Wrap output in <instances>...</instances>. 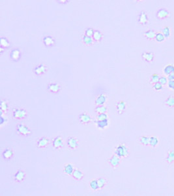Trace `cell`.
Masks as SVG:
<instances>
[{"label": "cell", "mask_w": 174, "mask_h": 196, "mask_svg": "<svg viewBox=\"0 0 174 196\" xmlns=\"http://www.w3.org/2000/svg\"><path fill=\"white\" fill-rule=\"evenodd\" d=\"M95 111L97 113V115L102 114V113H106L107 108L104 105L97 106L95 109Z\"/></svg>", "instance_id": "30"}, {"label": "cell", "mask_w": 174, "mask_h": 196, "mask_svg": "<svg viewBox=\"0 0 174 196\" xmlns=\"http://www.w3.org/2000/svg\"><path fill=\"white\" fill-rule=\"evenodd\" d=\"M42 42L46 47L50 48L55 45V39L51 35H46L42 39Z\"/></svg>", "instance_id": "9"}, {"label": "cell", "mask_w": 174, "mask_h": 196, "mask_svg": "<svg viewBox=\"0 0 174 196\" xmlns=\"http://www.w3.org/2000/svg\"><path fill=\"white\" fill-rule=\"evenodd\" d=\"M159 79H160V76L159 75V74L153 73L151 75V76L150 82L153 84H155V83H157V82H159Z\"/></svg>", "instance_id": "33"}, {"label": "cell", "mask_w": 174, "mask_h": 196, "mask_svg": "<svg viewBox=\"0 0 174 196\" xmlns=\"http://www.w3.org/2000/svg\"><path fill=\"white\" fill-rule=\"evenodd\" d=\"M106 96L103 94L99 95L98 97H97L95 99V105L96 106H102L104 105V104L106 101Z\"/></svg>", "instance_id": "19"}, {"label": "cell", "mask_w": 174, "mask_h": 196, "mask_svg": "<svg viewBox=\"0 0 174 196\" xmlns=\"http://www.w3.org/2000/svg\"><path fill=\"white\" fill-rule=\"evenodd\" d=\"M159 139L156 137L152 136L149 139V145L152 147H155L159 144Z\"/></svg>", "instance_id": "31"}, {"label": "cell", "mask_w": 174, "mask_h": 196, "mask_svg": "<svg viewBox=\"0 0 174 196\" xmlns=\"http://www.w3.org/2000/svg\"><path fill=\"white\" fill-rule=\"evenodd\" d=\"M79 145L78 139L74 137H70L67 140V146L70 150H75Z\"/></svg>", "instance_id": "13"}, {"label": "cell", "mask_w": 174, "mask_h": 196, "mask_svg": "<svg viewBox=\"0 0 174 196\" xmlns=\"http://www.w3.org/2000/svg\"><path fill=\"white\" fill-rule=\"evenodd\" d=\"M170 16V12L166 8H161L157 10L156 13V17L159 20H164Z\"/></svg>", "instance_id": "8"}, {"label": "cell", "mask_w": 174, "mask_h": 196, "mask_svg": "<svg viewBox=\"0 0 174 196\" xmlns=\"http://www.w3.org/2000/svg\"><path fill=\"white\" fill-rule=\"evenodd\" d=\"M129 152L128 148L124 145V144H119V145L117 147V149L115 151V154L118 156L119 158H125L129 155Z\"/></svg>", "instance_id": "3"}, {"label": "cell", "mask_w": 174, "mask_h": 196, "mask_svg": "<svg viewBox=\"0 0 174 196\" xmlns=\"http://www.w3.org/2000/svg\"><path fill=\"white\" fill-rule=\"evenodd\" d=\"M75 171L73 166L70 163H67L64 166V173L68 175H72Z\"/></svg>", "instance_id": "24"}, {"label": "cell", "mask_w": 174, "mask_h": 196, "mask_svg": "<svg viewBox=\"0 0 174 196\" xmlns=\"http://www.w3.org/2000/svg\"><path fill=\"white\" fill-rule=\"evenodd\" d=\"M52 145L54 149L58 150H60L63 147L64 143L61 136H58V137L54 139L52 141Z\"/></svg>", "instance_id": "11"}, {"label": "cell", "mask_w": 174, "mask_h": 196, "mask_svg": "<svg viewBox=\"0 0 174 196\" xmlns=\"http://www.w3.org/2000/svg\"><path fill=\"white\" fill-rule=\"evenodd\" d=\"M156 33L155 32V30H149L144 33V35L148 40H153V39L155 38Z\"/></svg>", "instance_id": "20"}, {"label": "cell", "mask_w": 174, "mask_h": 196, "mask_svg": "<svg viewBox=\"0 0 174 196\" xmlns=\"http://www.w3.org/2000/svg\"><path fill=\"white\" fill-rule=\"evenodd\" d=\"M0 49H1V50H0V53H1V54H3V53H4V51H5V49H3V48H2V47H1V48H0Z\"/></svg>", "instance_id": "46"}, {"label": "cell", "mask_w": 174, "mask_h": 196, "mask_svg": "<svg viewBox=\"0 0 174 196\" xmlns=\"http://www.w3.org/2000/svg\"><path fill=\"white\" fill-rule=\"evenodd\" d=\"M108 119V116L106 113H102V114H99L97 115V121H102V120H105Z\"/></svg>", "instance_id": "40"}, {"label": "cell", "mask_w": 174, "mask_h": 196, "mask_svg": "<svg viewBox=\"0 0 174 196\" xmlns=\"http://www.w3.org/2000/svg\"><path fill=\"white\" fill-rule=\"evenodd\" d=\"M16 132L19 135L23 136V137H28L32 134V132L30 129V127L23 124H18L17 125Z\"/></svg>", "instance_id": "2"}, {"label": "cell", "mask_w": 174, "mask_h": 196, "mask_svg": "<svg viewBox=\"0 0 174 196\" xmlns=\"http://www.w3.org/2000/svg\"><path fill=\"white\" fill-rule=\"evenodd\" d=\"M82 42H84V44L87 45V46H91V45H93L94 42V41L92 38H90V37H88L85 35L82 36Z\"/></svg>", "instance_id": "25"}, {"label": "cell", "mask_w": 174, "mask_h": 196, "mask_svg": "<svg viewBox=\"0 0 174 196\" xmlns=\"http://www.w3.org/2000/svg\"><path fill=\"white\" fill-rule=\"evenodd\" d=\"M46 71H47V67L43 64H40L37 65L33 69V73L35 74L36 76H38L44 75V74L46 73Z\"/></svg>", "instance_id": "5"}, {"label": "cell", "mask_w": 174, "mask_h": 196, "mask_svg": "<svg viewBox=\"0 0 174 196\" xmlns=\"http://www.w3.org/2000/svg\"><path fill=\"white\" fill-rule=\"evenodd\" d=\"M165 37L164 35H163V33H162V32H159L156 33V36H155V39L156 40V41H157V42H162V41H164L165 40Z\"/></svg>", "instance_id": "35"}, {"label": "cell", "mask_w": 174, "mask_h": 196, "mask_svg": "<svg viewBox=\"0 0 174 196\" xmlns=\"http://www.w3.org/2000/svg\"><path fill=\"white\" fill-rule=\"evenodd\" d=\"M159 82H160V83H161L162 85V86H163V85L166 84L168 83V78L166 77L165 76H160Z\"/></svg>", "instance_id": "41"}, {"label": "cell", "mask_w": 174, "mask_h": 196, "mask_svg": "<svg viewBox=\"0 0 174 196\" xmlns=\"http://www.w3.org/2000/svg\"><path fill=\"white\" fill-rule=\"evenodd\" d=\"M168 79L169 81H173L174 80V73H171L170 75L168 76Z\"/></svg>", "instance_id": "44"}, {"label": "cell", "mask_w": 174, "mask_h": 196, "mask_svg": "<svg viewBox=\"0 0 174 196\" xmlns=\"http://www.w3.org/2000/svg\"><path fill=\"white\" fill-rule=\"evenodd\" d=\"M27 111L23 108L16 107L13 110L12 115L13 118L16 120H23L27 118Z\"/></svg>", "instance_id": "1"}, {"label": "cell", "mask_w": 174, "mask_h": 196, "mask_svg": "<svg viewBox=\"0 0 174 196\" xmlns=\"http://www.w3.org/2000/svg\"><path fill=\"white\" fill-rule=\"evenodd\" d=\"M57 2L58 3V4H67V3L69 2V1H67V0H65V1H57Z\"/></svg>", "instance_id": "45"}, {"label": "cell", "mask_w": 174, "mask_h": 196, "mask_svg": "<svg viewBox=\"0 0 174 196\" xmlns=\"http://www.w3.org/2000/svg\"><path fill=\"white\" fill-rule=\"evenodd\" d=\"M138 23L142 25H145L148 24L149 22V18H148L147 14L144 11H141L138 16Z\"/></svg>", "instance_id": "7"}, {"label": "cell", "mask_w": 174, "mask_h": 196, "mask_svg": "<svg viewBox=\"0 0 174 196\" xmlns=\"http://www.w3.org/2000/svg\"><path fill=\"white\" fill-rule=\"evenodd\" d=\"M61 85L58 82H50L47 85V90L53 94H57L61 91Z\"/></svg>", "instance_id": "4"}, {"label": "cell", "mask_w": 174, "mask_h": 196, "mask_svg": "<svg viewBox=\"0 0 174 196\" xmlns=\"http://www.w3.org/2000/svg\"><path fill=\"white\" fill-rule=\"evenodd\" d=\"M153 88L155 89L156 91H159L162 90V85L160 83V82H157V83H155V84H153Z\"/></svg>", "instance_id": "42"}, {"label": "cell", "mask_w": 174, "mask_h": 196, "mask_svg": "<svg viewBox=\"0 0 174 196\" xmlns=\"http://www.w3.org/2000/svg\"><path fill=\"white\" fill-rule=\"evenodd\" d=\"M73 177L76 180H81L84 178V173L78 169H76L73 173Z\"/></svg>", "instance_id": "21"}, {"label": "cell", "mask_w": 174, "mask_h": 196, "mask_svg": "<svg viewBox=\"0 0 174 196\" xmlns=\"http://www.w3.org/2000/svg\"><path fill=\"white\" fill-rule=\"evenodd\" d=\"M162 33L164 35L165 38H169L171 35V30L169 26H164L162 28Z\"/></svg>", "instance_id": "34"}, {"label": "cell", "mask_w": 174, "mask_h": 196, "mask_svg": "<svg viewBox=\"0 0 174 196\" xmlns=\"http://www.w3.org/2000/svg\"><path fill=\"white\" fill-rule=\"evenodd\" d=\"M164 73L166 75H169L171 73H174V65L173 64H168L164 68Z\"/></svg>", "instance_id": "26"}, {"label": "cell", "mask_w": 174, "mask_h": 196, "mask_svg": "<svg viewBox=\"0 0 174 196\" xmlns=\"http://www.w3.org/2000/svg\"><path fill=\"white\" fill-rule=\"evenodd\" d=\"M97 126L99 127V128L101 129H104L108 126V120H102V121H97Z\"/></svg>", "instance_id": "29"}, {"label": "cell", "mask_w": 174, "mask_h": 196, "mask_svg": "<svg viewBox=\"0 0 174 196\" xmlns=\"http://www.w3.org/2000/svg\"><path fill=\"white\" fill-rule=\"evenodd\" d=\"M166 160L168 163H172L174 161V151L171 150L168 153Z\"/></svg>", "instance_id": "36"}, {"label": "cell", "mask_w": 174, "mask_h": 196, "mask_svg": "<svg viewBox=\"0 0 174 196\" xmlns=\"http://www.w3.org/2000/svg\"><path fill=\"white\" fill-rule=\"evenodd\" d=\"M94 32L95 30H93V28H88L85 31V35L90 37V38H93V35L94 34Z\"/></svg>", "instance_id": "39"}, {"label": "cell", "mask_w": 174, "mask_h": 196, "mask_svg": "<svg viewBox=\"0 0 174 196\" xmlns=\"http://www.w3.org/2000/svg\"><path fill=\"white\" fill-rule=\"evenodd\" d=\"M120 158L118 157L116 154H113L112 157H111L109 160H108V162L111 165V166H112L114 168L118 167L120 164Z\"/></svg>", "instance_id": "17"}, {"label": "cell", "mask_w": 174, "mask_h": 196, "mask_svg": "<svg viewBox=\"0 0 174 196\" xmlns=\"http://www.w3.org/2000/svg\"><path fill=\"white\" fill-rule=\"evenodd\" d=\"M0 107L2 113H7L8 110V102L5 99H1L0 102Z\"/></svg>", "instance_id": "27"}, {"label": "cell", "mask_w": 174, "mask_h": 196, "mask_svg": "<svg viewBox=\"0 0 174 196\" xmlns=\"http://www.w3.org/2000/svg\"><path fill=\"white\" fill-rule=\"evenodd\" d=\"M50 144V139L46 137H42L40 138L39 140L37 142V147L38 149H42L44 148L47 147Z\"/></svg>", "instance_id": "10"}, {"label": "cell", "mask_w": 174, "mask_h": 196, "mask_svg": "<svg viewBox=\"0 0 174 196\" xmlns=\"http://www.w3.org/2000/svg\"><path fill=\"white\" fill-rule=\"evenodd\" d=\"M102 38H103V35L102 33L99 30H95L94 32V34L93 35V41L97 42H99L102 41Z\"/></svg>", "instance_id": "23"}, {"label": "cell", "mask_w": 174, "mask_h": 196, "mask_svg": "<svg viewBox=\"0 0 174 196\" xmlns=\"http://www.w3.org/2000/svg\"><path fill=\"white\" fill-rule=\"evenodd\" d=\"M149 139L150 137H147V136H142V137H139V142L144 146L149 145Z\"/></svg>", "instance_id": "32"}, {"label": "cell", "mask_w": 174, "mask_h": 196, "mask_svg": "<svg viewBox=\"0 0 174 196\" xmlns=\"http://www.w3.org/2000/svg\"><path fill=\"white\" fill-rule=\"evenodd\" d=\"M14 152L11 148H7L2 152V157L5 160H10L13 158Z\"/></svg>", "instance_id": "15"}, {"label": "cell", "mask_w": 174, "mask_h": 196, "mask_svg": "<svg viewBox=\"0 0 174 196\" xmlns=\"http://www.w3.org/2000/svg\"><path fill=\"white\" fill-rule=\"evenodd\" d=\"M168 86L170 88V89L174 90V80L173 81H169L168 82Z\"/></svg>", "instance_id": "43"}, {"label": "cell", "mask_w": 174, "mask_h": 196, "mask_svg": "<svg viewBox=\"0 0 174 196\" xmlns=\"http://www.w3.org/2000/svg\"><path fill=\"white\" fill-rule=\"evenodd\" d=\"M89 186H90V188L93 190H98L99 189L97 180H96V179L91 180L89 183Z\"/></svg>", "instance_id": "37"}, {"label": "cell", "mask_w": 174, "mask_h": 196, "mask_svg": "<svg viewBox=\"0 0 174 196\" xmlns=\"http://www.w3.org/2000/svg\"><path fill=\"white\" fill-rule=\"evenodd\" d=\"M127 109V104L124 101H119L116 104V110L118 114L121 115Z\"/></svg>", "instance_id": "18"}, {"label": "cell", "mask_w": 174, "mask_h": 196, "mask_svg": "<svg viewBox=\"0 0 174 196\" xmlns=\"http://www.w3.org/2000/svg\"><path fill=\"white\" fill-rule=\"evenodd\" d=\"M78 120L82 124H88L91 123L92 118H91V116L88 115L86 113H83L79 115Z\"/></svg>", "instance_id": "12"}, {"label": "cell", "mask_w": 174, "mask_h": 196, "mask_svg": "<svg viewBox=\"0 0 174 196\" xmlns=\"http://www.w3.org/2000/svg\"><path fill=\"white\" fill-rule=\"evenodd\" d=\"M9 57L11 60L13 62L19 61L22 57V52L20 49L16 48V49L11 50L9 53Z\"/></svg>", "instance_id": "6"}, {"label": "cell", "mask_w": 174, "mask_h": 196, "mask_svg": "<svg viewBox=\"0 0 174 196\" xmlns=\"http://www.w3.org/2000/svg\"><path fill=\"white\" fill-rule=\"evenodd\" d=\"M142 58L147 63H151L155 59V56L151 52H144L142 54Z\"/></svg>", "instance_id": "16"}, {"label": "cell", "mask_w": 174, "mask_h": 196, "mask_svg": "<svg viewBox=\"0 0 174 196\" xmlns=\"http://www.w3.org/2000/svg\"><path fill=\"white\" fill-rule=\"evenodd\" d=\"M97 183L99 186V189H102L106 185V180L103 178H99V179H97Z\"/></svg>", "instance_id": "38"}, {"label": "cell", "mask_w": 174, "mask_h": 196, "mask_svg": "<svg viewBox=\"0 0 174 196\" xmlns=\"http://www.w3.org/2000/svg\"><path fill=\"white\" fill-rule=\"evenodd\" d=\"M165 104L168 107H174V96H170L165 101Z\"/></svg>", "instance_id": "28"}, {"label": "cell", "mask_w": 174, "mask_h": 196, "mask_svg": "<svg viewBox=\"0 0 174 196\" xmlns=\"http://www.w3.org/2000/svg\"><path fill=\"white\" fill-rule=\"evenodd\" d=\"M0 44H1V47H2L4 49H8L11 47V42L7 38H4V37H1V39H0Z\"/></svg>", "instance_id": "22"}, {"label": "cell", "mask_w": 174, "mask_h": 196, "mask_svg": "<svg viewBox=\"0 0 174 196\" xmlns=\"http://www.w3.org/2000/svg\"><path fill=\"white\" fill-rule=\"evenodd\" d=\"M25 177V173L23 170H18L15 175H14V179L16 183H22L24 180Z\"/></svg>", "instance_id": "14"}]
</instances>
